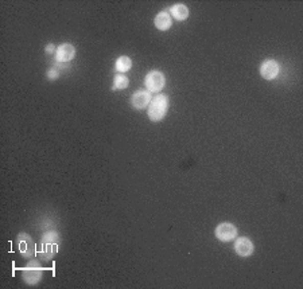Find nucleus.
Here are the masks:
<instances>
[{
  "label": "nucleus",
  "instance_id": "obj_1",
  "mask_svg": "<svg viewBox=\"0 0 303 289\" xmlns=\"http://www.w3.org/2000/svg\"><path fill=\"white\" fill-rule=\"evenodd\" d=\"M44 269L42 267L41 261L38 258H30L27 265L20 269V276L25 284L30 286L38 285L43 278Z\"/></svg>",
  "mask_w": 303,
  "mask_h": 289
},
{
  "label": "nucleus",
  "instance_id": "obj_2",
  "mask_svg": "<svg viewBox=\"0 0 303 289\" xmlns=\"http://www.w3.org/2000/svg\"><path fill=\"white\" fill-rule=\"evenodd\" d=\"M167 109H169V97L166 94H158L148 105V119L152 122L162 121L166 117Z\"/></svg>",
  "mask_w": 303,
  "mask_h": 289
},
{
  "label": "nucleus",
  "instance_id": "obj_3",
  "mask_svg": "<svg viewBox=\"0 0 303 289\" xmlns=\"http://www.w3.org/2000/svg\"><path fill=\"white\" fill-rule=\"evenodd\" d=\"M16 246L23 258H33L35 254V242L27 233H19L16 237Z\"/></svg>",
  "mask_w": 303,
  "mask_h": 289
},
{
  "label": "nucleus",
  "instance_id": "obj_4",
  "mask_svg": "<svg viewBox=\"0 0 303 289\" xmlns=\"http://www.w3.org/2000/svg\"><path fill=\"white\" fill-rule=\"evenodd\" d=\"M145 85L150 93L151 92H160L166 86V77L162 71L151 70L147 73L145 78Z\"/></svg>",
  "mask_w": 303,
  "mask_h": 289
},
{
  "label": "nucleus",
  "instance_id": "obj_5",
  "mask_svg": "<svg viewBox=\"0 0 303 289\" xmlns=\"http://www.w3.org/2000/svg\"><path fill=\"white\" fill-rule=\"evenodd\" d=\"M239 230L237 227L230 222H222L220 225H217V227L215 229V235L218 241L221 242H230L237 237Z\"/></svg>",
  "mask_w": 303,
  "mask_h": 289
},
{
  "label": "nucleus",
  "instance_id": "obj_6",
  "mask_svg": "<svg viewBox=\"0 0 303 289\" xmlns=\"http://www.w3.org/2000/svg\"><path fill=\"white\" fill-rule=\"evenodd\" d=\"M151 100L152 96L148 90H136L131 96V105L137 111H142V109H145L150 105Z\"/></svg>",
  "mask_w": 303,
  "mask_h": 289
},
{
  "label": "nucleus",
  "instance_id": "obj_7",
  "mask_svg": "<svg viewBox=\"0 0 303 289\" xmlns=\"http://www.w3.org/2000/svg\"><path fill=\"white\" fill-rule=\"evenodd\" d=\"M281 71V66L275 60H266L260 66V75L267 81L275 80L279 75Z\"/></svg>",
  "mask_w": 303,
  "mask_h": 289
},
{
  "label": "nucleus",
  "instance_id": "obj_8",
  "mask_svg": "<svg viewBox=\"0 0 303 289\" xmlns=\"http://www.w3.org/2000/svg\"><path fill=\"white\" fill-rule=\"evenodd\" d=\"M255 246L253 242L248 237H239L236 238L235 242V252L237 253V256L240 257H251L253 254Z\"/></svg>",
  "mask_w": 303,
  "mask_h": 289
},
{
  "label": "nucleus",
  "instance_id": "obj_9",
  "mask_svg": "<svg viewBox=\"0 0 303 289\" xmlns=\"http://www.w3.org/2000/svg\"><path fill=\"white\" fill-rule=\"evenodd\" d=\"M76 56V47L72 43H62L57 47L56 51V60L58 62L67 63L71 62Z\"/></svg>",
  "mask_w": 303,
  "mask_h": 289
},
{
  "label": "nucleus",
  "instance_id": "obj_10",
  "mask_svg": "<svg viewBox=\"0 0 303 289\" xmlns=\"http://www.w3.org/2000/svg\"><path fill=\"white\" fill-rule=\"evenodd\" d=\"M154 24L159 31H167L170 30L171 24H173V18H171L169 11H160L154 19Z\"/></svg>",
  "mask_w": 303,
  "mask_h": 289
},
{
  "label": "nucleus",
  "instance_id": "obj_11",
  "mask_svg": "<svg viewBox=\"0 0 303 289\" xmlns=\"http://www.w3.org/2000/svg\"><path fill=\"white\" fill-rule=\"evenodd\" d=\"M58 252V244H41V250H39V259L49 262L56 257Z\"/></svg>",
  "mask_w": 303,
  "mask_h": 289
},
{
  "label": "nucleus",
  "instance_id": "obj_12",
  "mask_svg": "<svg viewBox=\"0 0 303 289\" xmlns=\"http://www.w3.org/2000/svg\"><path fill=\"white\" fill-rule=\"evenodd\" d=\"M169 12H170L171 18L178 20V22H183V20L189 18V8L182 3L174 4L173 7L169 10Z\"/></svg>",
  "mask_w": 303,
  "mask_h": 289
},
{
  "label": "nucleus",
  "instance_id": "obj_13",
  "mask_svg": "<svg viewBox=\"0 0 303 289\" xmlns=\"http://www.w3.org/2000/svg\"><path fill=\"white\" fill-rule=\"evenodd\" d=\"M131 67H132V60L127 56L119 57L115 63V69L118 73H126V71L131 70Z\"/></svg>",
  "mask_w": 303,
  "mask_h": 289
},
{
  "label": "nucleus",
  "instance_id": "obj_14",
  "mask_svg": "<svg viewBox=\"0 0 303 289\" xmlns=\"http://www.w3.org/2000/svg\"><path fill=\"white\" fill-rule=\"evenodd\" d=\"M128 85H130V80H128V77L122 74V73H118V74L115 75V78H113V88H112V90H123L126 89V88H128Z\"/></svg>",
  "mask_w": 303,
  "mask_h": 289
},
{
  "label": "nucleus",
  "instance_id": "obj_15",
  "mask_svg": "<svg viewBox=\"0 0 303 289\" xmlns=\"http://www.w3.org/2000/svg\"><path fill=\"white\" fill-rule=\"evenodd\" d=\"M61 237L57 231H48L41 238V244H59Z\"/></svg>",
  "mask_w": 303,
  "mask_h": 289
},
{
  "label": "nucleus",
  "instance_id": "obj_16",
  "mask_svg": "<svg viewBox=\"0 0 303 289\" xmlns=\"http://www.w3.org/2000/svg\"><path fill=\"white\" fill-rule=\"evenodd\" d=\"M48 77L50 78V80H56V78L59 77V73L57 69H50V70L48 71Z\"/></svg>",
  "mask_w": 303,
  "mask_h": 289
},
{
  "label": "nucleus",
  "instance_id": "obj_17",
  "mask_svg": "<svg viewBox=\"0 0 303 289\" xmlns=\"http://www.w3.org/2000/svg\"><path fill=\"white\" fill-rule=\"evenodd\" d=\"M56 46L53 45V43H50V45H48L46 46V52H49V54H53V52H54V54H56Z\"/></svg>",
  "mask_w": 303,
  "mask_h": 289
}]
</instances>
